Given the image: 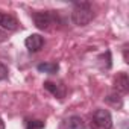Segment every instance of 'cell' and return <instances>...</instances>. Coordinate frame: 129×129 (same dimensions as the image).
<instances>
[{
    "label": "cell",
    "instance_id": "obj_8",
    "mask_svg": "<svg viewBox=\"0 0 129 129\" xmlns=\"http://www.w3.org/2000/svg\"><path fill=\"white\" fill-rule=\"evenodd\" d=\"M37 70L41 73H47V75H55L59 70L58 62H41L37 66Z\"/></svg>",
    "mask_w": 129,
    "mask_h": 129
},
{
    "label": "cell",
    "instance_id": "obj_3",
    "mask_svg": "<svg viewBox=\"0 0 129 129\" xmlns=\"http://www.w3.org/2000/svg\"><path fill=\"white\" fill-rule=\"evenodd\" d=\"M91 127L93 129H111L112 127V117L108 109H96L91 117Z\"/></svg>",
    "mask_w": 129,
    "mask_h": 129
},
{
    "label": "cell",
    "instance_id": "obj_1",
    "mask_svg": "<svg viewBox=\"0 0 129 129\" xmlns=\"http://www.w3.org/2000/svg\"><path fill=\"white\" fill-rule=\"evenodd\" d=\"M32 18H34L35 26L40 30L52 32V30H56L62 24V20L56 11H40V12H35Z\"/></svg>",
    "mask_w": 129,
    "mask_h": 129
},
{
    "label": "cell",
    "instance_id": "obj_12",
    "mask_svg": "<svg viewBox=\"0 0 129 129\" xmlns=\"http://www.w3.org/2000/svg\"><path fill=\"white\" fill-rule=\"evenodd\" d=\"M8 78V67L3 62H0V81H3Z\"/></svg>",
    "mask_w": 129,
    "mask_h": 129
},
{
    "label": "cell",
    "instance_id": "obj_15",
    "mask_svg": "<svg viewBox=\"0 0 129 129\" xmlns=\"http://www.w3.org/2000/svg\"><path fill=\"white\" fill-rule=\"evenodd\" d=\"M124 62H127V49H124Z\"/></svg>",
    "mask_w": 129,
    "mask_h": 129
},
{
    "label": "cell",
    "instance_id": "obj_9",
    "mask_svg": "<svg viewBox=\"0 0 129 129\" xmlns=\"http://www.w3.org/2000/svg\"><path fill=\"white\" fill-rule=\"evenodd\" d=\"M66 126L67 129H84L85 124H84V120L79 117V115H72L66 120Z\"/></svg>",
    "mask_w": 129,
    "mask_h": 129
},
{
    "label": "cell",
    "instance_id": "obj_4",
    "mask_svg": "<svg viewBox=\"0 0 129 129\" xmlns=\"http://www.w3.org/2000/svg\"><path fill=\"white\" fill-rule=\"evenodd\" d=\"M24 46L29 52L35 53V52H40L44 46V38L40 35V34H32L29 35L26 40H24Z\"/></svg>",
    "mask_w": 129,
    "mask_h": 129
},
{
    "label": "cell",
    "instance_id": "obj_11",
    "mask_svg": "<svg viewBox=\"0 0 129 129\" xmlns=\"http://www.w3.org/2000/svg\"><path fill=\"white\" fill-rule=\"evenodd\" d=\"M44 121L41 120H26V129H43Z\"/></svg>",
    "mask_w": 129,
    "mask_h": 129
},
{
    "label": "cell",
    "instance_id": "obj_5",
    "mask_svg": "<svg viewBox=\"0 0 129 129\" xmlns=\"http://www.w3.org/2000/svg\"><path fill=\"white\" fill-rule=\"evenodd\" d=\"M0 29H3V30H11V32H12V30H17V29H18V21L15 20L14 15L0 11Z\"/></svg>",
    "mask_w": 129,
    "mask_h": 129
},
{
    "label": "cell",
    "instance_id": "obj_14",
    "mask_svg": "<svg viewBox=\"0 0 129 129\" xmlns=\"http://www.w3.org/2000/svg\"><path fill=\"white\" fill-rule=\"evenodd\" d=\"M0 129H5V121L0 118Z\"/></svg>",
    "mask_w": 129,
    "mask_h": 129
},
{
    "label": "cell",
    "instance_id": "obj_6",
    "mask_svg": "<svg viewBox=\"0 0 129 129\" xmlns=\"http://www.w3.org/2000/svg\"><path fill=\"white\" fill-rule=\"evenodd\" d=\"M114 88L117 90V93H121V94H126L127 90H129V78L124 72H120L117 73L115 79H114Z\"/></svg>",
    "mask_w": 129,
    "mask_h": 129
},
{
    "label": "cell",
    "instance_id": "obj_7",
    "mask_svg": "<svg viewBox=\"0 0 129 129\" xmlns=\"http://www.w3.org/2000/svg\"><path fill=\"white\" fill-rule=\"evenodd\" d=\"M44 88L52 96H55L58 99H64V97H66V93H67L66 87H64L62 84H55V82H50V81H46L44 82Z\"/></svg>",
    "mask_w": 129,
    "mask_h": 129
},
{
    "label": "cell",
    "instance_id": "obj_10",
    "mask_svg": "<svg viewBox=\"0 0 129 129\" xmlns=\"http://www.w3.org/2000/svg\"><path fill=\"white\" fill-rule=\"evenodd\" d=\"M106 102L114 105V106H117V108H121V105H123V100H121V97L118 94H109L106 97Z\"/></svg>",
    "mask_w": 129,
    "mask_h": 129
},
{
    "label": "cell",
    "instance_id": "obj_13",
    "mask_svg": "<svg viewBox=\"0 0 129 129\" xmlns=\"http://www.w3.org/2000/svg\"><path fill=\"white\" fill-rule=\"evenodd\" d=\"M8 40V34L3 30V29H0V43H3V41H6Z\"/></svg>",
    "mask_w": 129,
    "mask_h": 129
},
{
    "label": "cell",
    "instance_id": "obj_2",
    "mask_svg": "<svg viewBox=\"0 0 129 129\" xmlns=\"http://www.w3.org/2000/svg\"><path fill=\"white\" fill-rule=\"evenodd\" d=\"M93 18H94V12H93V8H91V5L88 2L73 3L72 21L76 26H87Z\"/></svg>",
    "mask_w": 129,
    "mask_h": 129
}]
</instances>
